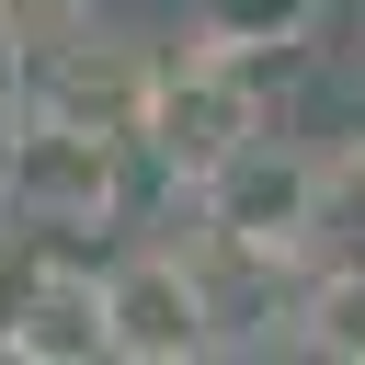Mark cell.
Here are the masks:
<instances>
[{"mask_svg": "<svg viewBox=\"0 0 365 365\" xmlns=\"http://www.w3.org/2000/svg\"><path fill=\"white\" fill-rule=\"evenodd\" d=\"M11 137H23V91H0V182H11Z\"/></svg>", "mask_w": 365, "mask_h": 365, "instance_id": "cell-10", "label": "cell"}, {"mask_svg": "<svg viewBox=\"0 0 365 365\" xmlns=\"http://www.w3.org/2000/svg\"><path fill=\"white\" fill-rule=\"evenodd\" d=\"M319 11H331V0H182V34L274 68V57H297V46L319 34Z\"/></svg>", "mask_w": 365, "mask_h": 365, "instance_id": "cell-6", "label": "cell"}, {"mask_svg": "<svg viewBox=\"0 0 365 365\" xmlns=\"http://www.w3.org/2000/svg\"><path fill=\"white\" fill-rule=\"evenodd\" d=\"M194 205H205V240H251V251H319L331 148L251 125V137H240V148H228V160L194 182Z\"/></svg>", "mask_w": 365, "mask_h": 365, "instance_id": "cell-2", "label": "cell"}, {"mask_svg": "<svg viewBox=\"0 0 365 365\" xmlns=\"http://www.w3.org/2000/svg\"><path fill=\"white\" fill-rule=\"evenodd\" d=\"M0 354H11V365H91V354H103V274L68 251V262L34 285V308L0 331Z\"/></svg>", "mask_w": 365, "mask_h": 365, "instance_id": "cell-5", "label": "cell"}, {"mask_svg": "<svg viewBox=\"0 0 365 365\" xmlns=\"http://www.w3.org/2000/svg\"><path fill=\"white\" fill-rule=\"evenodd\" d=\"M103 354L114 365H205L217 342V297L194 274V251H114L103 262Z\"/></svg>", "mask_w": 365, "mask_h": 365, "instance_id": "cell-3", "label": "cell"}, {"mask_svg": "<svg viewBox=\"0 0 365 365\" xmlns=\"http://www.w3.org/2000/svg\"><path fill=\"white\" fill-rule=\"evenodd\" d=\"M0 23L23 34V80H34V57H57V46L103 34V11H91V0H0Z\"/></svg>", "mask_w": 365, "mask_h": 365, "instance_id": "cell-9", "label": "cell"}, {"mask_svg": "<svg viewBox=\"0 0 365 365\" xmlns=\"http://www.w3.org/2000/svg\"><path fill=\"white\" fill-rule=\"evenodd\" d=\"M262 125V57H228V46H148V114H137V160H160V171H182V182H205L240 137Z\"/></svg>", "mask_w": 365, "mask_h": 365, "instance_id": "cell-1", "label": "cell"}, {"mask_svg": "<svg viewBox=\"0 0 365 365\" xmlns=\"http://www.w3.org/2000/svg\"><path fill=\"white\" fill-rule=\"evenodd\" d=\"M0 91H23V34L0 23Z\"/></svg>", "mask_w": 365, "mask_h": 365, "instance_id": "cell-11", "label": "cell"}, {"mask_svg": "<svg viewBox=\"0 0 365 365\" xmlns=\"http://www.w3.org/2000/svg\"><path fill=\"white\" fill-rule=\"evenodd\" d=\"M297 342H308V354H365V262H331V274H308Z\"/></svg>", "mask_w": 365, "mask_h": 365, "instance_id": "cell-7", "label": "cell"}, {"mask_svg": "<svg viewBox=\"0 0 365 365\" xmlns=\"http://www.w3.org/2000/svg\"><path fill=\"white\" fill-rule=\"evenodd\" d=\"M57 262H68V240H57V228H34V217H11V205H0V331H11V319H23V308H34V285H46V274H57Z\"/></svg>", "mask_w": 365, "mask_h": 365, "instance_id": "cell-8", "label": "cell"}, {"mask_svg": "<svg viewBox=\"0 0 365 365\" xmlns=\"http://www.w3.org/2000/svg\"><path fill=\"white\" fill-rule=\"evenodd\" d=\"M125 160H137L125 137H91V125H57V114L23 103V137H11V182H0V205L34 217V228H57V240L114 228V205H125Z\"/></svg>", "mask_w": 365, "mask_h": 365, "instance_id": "cell-4", "label": "cell"}]
</instances>
